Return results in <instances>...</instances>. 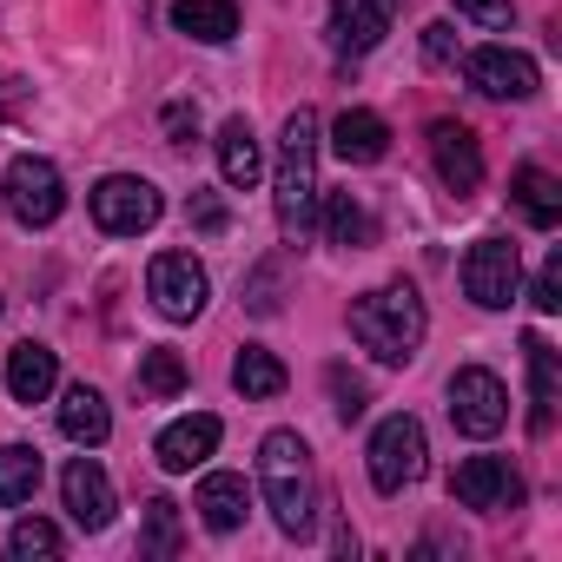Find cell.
<instances>
[{
    "label": "cell",
    "instance_id": "cell-1",
    "mask_svg": "<svg viewBox=\"0 0 562 562\" xmlns=\"http://www.w3.org/2000/svg\"><path fill=\"white\" fill-rule=\"evenodd\" d=\"M258 490L265 509L285 536H312L318 522V470H312V443L299 430H271L258 443Z\"/></svg>",
    "mask_w": 562,
    "mask_h": 562
},
{
    "label": "cell",
    "instance_id": "cell-2",
    "mask_svg": "<svg viewBox=\"0 0 562 562\" xmlns=\"http://www.w3.org/2000/svg\"><path fill=\"white\" fill-rule=\"evenodd\" d=\"M271 199H278V225L285 238H305L318 225V113L299 106L278 133V172H271Z\"/></svg>",
    "mask_w": 562,
    "mask_h": 562
},
{
    "label": "cell",
    "instance_id": "cell-3",
    "mask_svg": "<svg viewBox=\"0 0 562 562\" xmlns=\"http://www.w3.org/2000/svg\"><path fill=\"white\" fill-rule=\"evenodd\" d=\"M430 318H424V299L417 285H378L351 305V338L378 358V364H411L417 345H424Z\"/></svg>",
    "mask_w": 562,
    "mask_h": 562
},
{
    "label": "cell",
    "instance_id": "cell-4",
    "mask_svg": "<svg viewBox=\"0 0 562 562\" xmlns=\"http://www.w3.org/2000/svg\"><path fill=\"white\" fill-rule=\"evenodd\" d=\"M87 205H93V225L113 232V238H139V232H153L159 212H166L159 186L139 179V172H106V179L87 192Z\"/></svg>",
    "mask_w": 562,
    "mask_h": 562
},
{
    "label": "cell",
    "instance_id": "cell-5",
    "mask_svg": "<svg viewBox=\"0 0 562 562\" xmlns=\"http://www.w3.org/2000/svg\"><path fill=\"white\" fill-rule=\"evenodd\" d=\"M371 483H378V496H397V490H411L417 476H424V457H430V443H424V424L411 417V411H397V417H384L378 430H371Z\"/></svg>",
    "mask_w": 562,
    "mask_h": 562
},
{
    "label": "cell",
    "instance_id": "cell-6",
    "mask_svg": "<svg viewBox=\"0 0 562 562\" xmlns=\"http://www.w3.org/2000/svg\"><path fill=\"white\" fill-rule=\"evenodd\" d=\"M0 192H8V212H14L27 232L54 225V218L67 212V179H60V166L41 159V153H21V159L8 166V179H0Z\"/></svg>",
    "mask_w": 562,
    "mask_h": 562
},
{
    "label": "cell",
    "instance_id": "cell-7",
    "mask_svg": "<svg viewBox=\"0 0 562 562\" xmlns=\"http://www.w3.org/2000/svg\"><path fill=\"white\" fill-rule=\"evenodd\" d=\"M463 292H470V305L503 312V305L522 292V251H516L509 238H476V245L463 251Z\"/></svg>",
    "mask_w": 562,
    "mask_h": 562
},
{
    "label": "cell",
    "instance_id": "cell-8",
    "mask_svg": "<svg viewBox=\"0 0 562 562\" xmlns=\"http://www.w3.org/2000/svg\"><path fill=\"white\" fill-rule=\"evenodd\" d=\"M450 424H457L463 437H496V430L509 424V391H503V378L483 371V364H463V371L450 378Z\"/></svg>",
    "mask_w": 562,
    "mask_h": 562
},
{
    "label": "cell",
    "instance_id": "cell-9",
    "mask_svg": "<svg viewBox=\"0 0 562 562\" xmlns=\"http://www.w3.org/2000/svg\"><path fill=\"white\" fill-rule=\"evenodd\" d=\"M146 292H153V305L166 312V318H199L205 312V299H212V278H205V265L192 258V251H159L153 258V271H146Z\"/></svg>",
    "mask_w": 562,
    "mask_h": 562
},
{
    "label": "cell",
    "instance_id": "cell-10",
    "mask_svg": "<svg viewBox=\"0 0 562 562\" xmlns=\"http://www.w3.org/2000/svg\"><path fill=\"white\" fill-rule=\"evenodd\" d=\"M463 80H470L483 100H529V93L542 87L536 60L516 54V47H476V54H463Z\"/></svg>",
    "mask_w": 562,
    "mask_h": 562
},
{
    "label": "cell",
    "instance_id": "cell-11",
    "mask_svg": "<svg viewBox=\"0 0 562 562\" xmlns=\"http://www.w3.org/2000/svg\"><path fill=\"white\" fill-rule=\"evenodd\" d=\"M397 8H404V0H338V8H331V47L345 60H364L397 27Z\"/></svg>",
    "mask_w": 562,
    "mask_h": 562
},
{
    "label": "cell",
    "instance_id": "cell-12",
    "mask_svg": "<svg viewBox=\"0 0 562 562\" xmlns=\"http://www.w3.org/2000/svg\"><path fill=\"white\" fill-rule=\"evenodd\" d=\"M430 159H437V179H443L457 199H470V192L483 186V146H476V133H470L463 120H437V126H430Z\"/></svg>",
    "mask_w": 562,
    "mask_h": 562
},
{
    "label": "cell",
    "instance_id": "cell-13",
    "mask_svg": "<svg viewBox=\"0 0 562 562\" xmlns=\"http://www.w3.org/2000/svg\"><path fill=\"white\" fill-rule=\"evenodd\" d=\"M450 496L463 509H516L522 503V483L503 457H463L457 476H450Z\"/></svg>",
    "mask_w": 562,
    "mask_h": 562
},
{
    "label": "cell",
    "instance_id": "cell-14",
    "mask_svg": "<svg viewBox=\"0 0 562 562\" xmlns=\"http://www.w3.org/2000/svg\"><path fill=\"white\" fill-rule=\"evenodd\" d=\"M60 496H67V516L80 529H106L113 522V476L93 463V457H74L60 470Z\"/></svg>",
    "mask_w": 562,
    "mask_h": 562
},
{
    "label": "cell",
    "instance_id": "cell-15",
    "mask_svg": "<svg viewBox=\"0 0 562 562\" xmlns=\"http://www.w3.org/2000/svg\"><path fill=\"white\" fill-rule=\"evenodd\" d=\"M218 450V417H179V424H166L159 430V443H153V457H159V470H172V476H186V470H199L205 457Z\"/></svg>",
    "mask_w": 562,
    "mask_h": 562
},
{
    "label": "cell",
    "instance_id": "cell-16",
    "mask_svg": "<svg viewBox=\"0 0 562 562\" xmlns=\"http://www.w3.org/2000/svg\"><path fill=\"white\" fill-rule=\"evenodd\" d=\"M331 153H338L345 166H378V159L391 153V126H384L371 106H345L338 126H331Z\"/></svg>",
    "mask_w": 562,
    "mask_h": 562
},
{
    "label": "cell",
    "instance_id": "cell-17",
    "mask_svg": "<svg viewBox=\"0 0 562 562\" xmlns=\"http://www.w3.org/2000/svg\"><path fill=\"white\" fill-rule=\"evenodd\" d=\"M258 172H265L258 133H251V120H245V113H232V120L218 126V179H225L232 192H251V186H258Z\"/></svg>",
    "mask_w": 562,
    "mask_h": 562
},
{
    "label": "cell",
    "instance_id": "cell-18",
    "mask_svg": "<svg viewBox=\"0 0 562 562\" xmlns=\"http://www.w3.org/2000/svg\"><path fill=\"white\" fill-rule=\"evenodd\" d=\"M54 384H60V358H54L47 345L27 338V345L8 351V391H14V404H47Z\"/></svg>",
    "mask_w": 562,
    "mask_h": 562
},
{
    "label": "cell",
    "instance_id": "cell-19",
    "mask_svg": "<svg viewBox=\"0 0 562 562\" xmlns=\"http://www.w3.org/2000/svg\"><path fill=\"white\" fill-rule=\"evenodd\" d=\"M60 430H67L80 450H100V443L113 437V411H106V397H100L93 384H74V391L60 397Z\"/></svg>",
    "mask_w": 562,
    "mask_h": 562
},
{
    "label": "cell",
    "instance_id": "cell-20",
    "mask_svg": "<svg viewBox=\"0 0 562 562\" xmlns=\"http://www.w3.org/2000/svg\"><path fill=\"white\" fill-rule=\"evenodd\" d=\"M245 503H251V496H245V476L212 470V476L199 483V503H192V509L205 516V529H212V536H232V529L245 522Z\"/></svg>",
    "mask_w": 562,
    "mask_h": 562
},
{
    "label": "cell",
    "instance_id": "cell-21",
    "mask_svg": "<svg viewBox=\"0 0 562 562\" xmlns=\"http://www.w3.org/2000/svg\"><path fill=\"white\" fill-rule=\"evenodd\" d=\"M172 27L205 47H225L238 34V0H172Z\"/></svg>",
    "mask_w": 562,
    "mask_h": 562
},
{
    "label": "cell",
    "instance_id": "cell-22",
    "mask_svg": "<svg viewBox=\"0 0 562 562\" xmlns=\"http://www.w3.org/2000/svg\"><path fill=\"white\" fill-rule=\"evenodd\" d=\"M522 358H529V430H549L555 424V345L549 338H522Z\"/></svg>",
    "mask_w": 562,
    "mask_h": 562
},
{
    "label": "cell",
    "instance_id": "cell-23",
    "mask_svg": "<svg viewBox=\"0 0 562 562\" xmlns=\"http://www.w3.org/2000/svg\"><path fill=\"white\" fill-rule=\"evenodd\" d=\"M516 205H522V218H529L536 232H555V225H562V186H555V172L516 166Z\"/></svg>",
    "mask_w": 562,
    "mask_h": 562
},
{
    "label": "cell",
    "instance_id": "cell-24",
    "mask_svg": "<svg viewBox=\"0 0 562 562\" xmlns=\"http://www.w3.org/2000/svg\"><path fill=\"white\" fill-rule=\"evenodd\" d=\"M41 490V450L34 443H0V503H34Z\"/></svg>",
    "mask_w": 562,
    "mask_h": 562
},
{
    "label": "cell",
    "instance_id": "cell-25",
    "mask_svg": "<svg viewBox=\"0 0 562 562\" xmlns=\"http://www.w3.org/2000/svg\"><path fill=\"white\" fill-rule=\"evenodd\" d=\"M232 384H238V397H278L285 391V364H278L271 351H258V345H245L232 358Z\"/></svg>",
    "mask_w": 562,
    "mask_h": 562
},
{
    "label": "cell",
    "instance_id": "cell-26",
    "mask_svg": "<svg viewBox=\"0 0 562 562\" xmlns=\"http://www.w3.org/2000/svg\"><path fill=\"white\" fill-rule=\"evenodd\" d=\"M325 238H331V245H345V251L371 245V212H364L351 192H331V199H325Z\"/></svg>",
    "mask_w": 562,
    "mask_h": 562
},
{
    "label": "cell",
    "instance_id": "cell-27",
    "mask_svg": "<svg viewBox=\"0 0 562 562\" xmlns=\"http://www.w3.org/2000/svg\"><path fill=\"white\" fill-rule=\"evenodd\" d=\"M139 391H146V397H179V391H186V358L166 351V345L146 351V358H139Z\"/></svg>",
    "mask_w": 562,
    "mask_h": 562
},
{
    "label": "cell",
    "instance_id": "cell-28",
    "mask_svg": "<svg viewBox=\"0 0 562 562\" xmlns=\"http://www.w3.org/2000/svg\"><path fill=\"white\" fill-rule=\"evenodd\" d=\"M8 549H14V555H27V562H34V555H41V562H54V555H60V529H54L47 516H21V522H14V536H8Z\"/></svg>",
    "mask_w": 562,
    "mask_h": 562
},
{
    "label": "cell",
    "instance_id": "cell-29",
    "mask_svg": "<svg viewBox=\"0 0 562 562\" xmlns=\"http://www.w3.org/2000/svg\"><path fill=\"white\" fill-rule=\"evenodd\" d=\"M146 549L153 555H179V503L172 496H153L146 503Z\"/></svg>",
    "mask_w": 562,
    "mask_h": 562
},
{
    "label": "cell",
    "instance_id": "cell-30",
    "mask_svg": "<svg viewBox=\"0 0 562 562\" xmlns=\"http://www.w3.org/2000/svg\"><path fill=\"white\" fill-rule=\"evenodd\" d=\"M529 305L549 318V312H562V251H549L542 258V271H536V285H529Z\"/></svg>",
    "mask_w": 562,
    "mask_h": 562
},
{
    "label": "cell",
    "instance_id": "cell-31",
    "mask_svg": "<svg viewBox=\"0 0 562 562\" xmlns=\"http://www.w3.org/2000/svg\"><path fill=\"white\" fill-rule=\"evenodd\" d=\"M457 14L476 21V27H490V34H509V21H516L509 0H457Z\"/></svg>",
    "mask_w": 562,
    "mask_h": 562
},
{
    "label": "cell",
    "instance_id": "cell-32",
    "mask_svg": "<svg viewBox=\"0 0 562 562\" xmlns=\"http://www.w3.org/2000/svg\"><path fill=\"white\" fill-rule=\"evenodd\" d=\"M331 397H338V424H358V417H364V384H358V378L331 371Z\"/></svg>",
    "mask_w": 562,
    "mask_h": 562
},
{
    "label": "cell",
    "instance_id": "cell-33",
    "mask_svg": "<svg viewBox=\"0 0 562 562\" xmlns=\"http://www.w3.org/2000/svg\"><path fill=\"white\" fill-rule=\"evenodd\" d=\"M424 60H430V67H450V60H457V27H450V21L424 27Z\"/></svg>",
    "mask_w": 562,
    "mask_h": 562
},
{
    "label": "cell",
    "instance_id": "cell-34",
    "mask_svg": "<svg viewBox=\"0 0 562 562\" xmlns=\"http://www.w3.org/2000/svg\"><path fill=\"white\" fill-rule=\"evenodd\" d=\"M192 133H199V113H192L186 100H172V106H166V139H172V146H192Z\"/></svg>",
    "mask_w": 562,
    "mask_h": 562
},
{
    "label": "cell",
    "instance_id": "cell-35",
    "mask_svg": "<svg viewBox=\"0 0 562 562\" xmlns=\"http://www.w3.org/2000/svg\"><path fill=\"white\" fill-rule=\"evenodd\" d=\"M186 212H192V225H199V232H225V205H218V192H192V205H186Z\"/></svg>",
    "mask_w": 562,
    "mask_h": 562
},
{
    "label": "cell",
    "instance_id": "cell-36",
    "mask_svg": "<svg viewBox=\"0 0 562 562\" xmlns=\"http://www.w3.org/2000/svg\"><path fill=\"white\" fill-rule=\"evenodd\" d=\"M251 312H258V318H271V312H278V285H271V271H258V278H251Z\"/></svg>",
    "mask_w": 562,
    "mask_h": 562
},
{
    "label": "cell",
    "instance_id": "cell-37",
    "mask_svg": "<svg viewBox=\"0 0 562 562\" xmlns=\"http://www.w3.org/2000/svg\"><path fill=\"white\" fill-rule=\"evenodd\" d=\"M14 113V93H8V80H0V120H8Z\"/></svg>",
    "mask_w": 562,
    "mask_h": 562
}]
</instances>
